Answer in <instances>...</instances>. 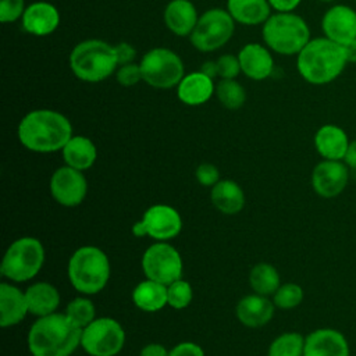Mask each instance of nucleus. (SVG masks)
Wrapping results in <instances>:
<instances>
[{"label": "nucleus", "instance_id": "42", "mask_svg": "<svg viewBox=\"0 0 356 356\" xmlns=\"http://www.w3.org/2000/svg\"><path fill=\"white\" fill-rule=\"evenodd\" d=\"M168 352L161 343H147L142 348L139 356H168Z\"/></svg>", "mask_w": 356, "mask_h": 356}, {"label": "nucleus", "instance_id": "8", "mask_svg": "<svg viewBox=\"0 0 356 356\" xmlns=\"http://www.w3.org/2000/svg\"><path fill=\"white\" fill-rule=\"evenodd\" d=\"M139 65L142 81L154 89L175 88L185 75L181 57L167 47L150 49L143 54Z\"/></svg>", "mask_w": 356, "mask_h": 356}, {"label": "nucleus", "instance_id": "9", "mask_svg": "<svg viewBox=\"0 0 356 356\" xmlns=\"http://www.w3.org/2000/svg\"><path fill=\"white\" fill-rule=\"evenodd\" d=\"M235 21L227 10L210 8L199 15L189 35L192 46L203 53L221 49L234 35Z\"/></svg>", "mask_w": 356, "mask_h": 356}, {"label": "nucleus", "instance_id": "2", "mask_svg": "<svg viewBox=\"0 0 356 356\" xmlns=\"http://www.w3.org/2000/svg\"><path fill=\"white\" fill-rule=\"evenodd\" d=\"M82 328L65 313L38 317L28 331V349L32 356H71L81 346Z\"/></svg>", "mask_w": 356, "mask_h": 356}, {"label": "nucleus", "instance_id": "38", "mask_svg": "<svg viewBox=\"0 0 356 356\" xmlns=\"http://www.w3.org/2000/svg\"><path fill=\"white\" fill-rule=\"evenodd\" d=\"M195 175H196L197 182L203 186L213 188L220 181L218 168L214 164H210V163H203V164L197 165V168L195 171Z\"/></svg>", "mask_w": 356, "mask_h": 356}, {"label": "nucleus", "instance_id": "47", "mask_svg": "<svg viewBox=\"0 0 356 356\" xmlns=\"http://www.w3.org/2000/svg\"><path fill=\"white\" fill-rule=\"evenodd\" d=\"M355 1H356V0H355Z\"/></svg>", "mask_w": 356, "mask_h": 356}, {"label": "nucleus", "instance_id": "45", "mask_svg": "<svg viewBox=\"0 0 356 356\" xmlns=\"http://www.w3.org/2000/svg\"><path fill=\"white\" fill-rule=\"evenodd\" d=\"M342 46H343L348 63L355 64L356 63V39L349 42V43H346V44H342Z\"/></svg>", "mask_w": 356, "mask_h": 356}, {"label": "nucleus", "instance_id": "29", "mask_svg": "<svg viewBox=\"0 0 356 356\" xmlns=\"http://www.w3.org/2000/svg\"><path fill=\"white\" fill-rule=\"evenodd\" d=\"M249 282L254 293L268 296L274 295L281 285L280 274L277 268L268 263L256 264L249 274Z\"/></svg>", "mask_w": 356, "mask_h": 356}, {"label": "nucleus", "instance_id": "31", "mask_svg": "<svg viewBox=\"0 0 356 356\" xmlns=\"http://www.w3.org/2000/svg\"><path fill=\"white\" fill-rule=\"evenodd\" d=\"M305 339L299 332H284L270 343L268 356H303Z\"/></svg>", "mask_w": 356, "mask_h": 356}, {"label": "nucleus", "instance_id": "25", "mask_svg": "<svg viewBox=\"0 0 356 356\" xmlns=\"http://www.w3.org/2000/svg\"><path fill=\"white\" fill-rule=\"evenodd\" d=\"M61 154L65 165L85 171L95 164L97 159V149L89 138L83 135H72L61 149Z\"/></svg>", "mask_w": 356, "mask_h": 356}, {"label": "nucleus", "instance_id": "43", "mask_svg": "<svg viewBox=\"0 0 356 356\" xmlns=\"http://www.w3.org/2000/svg\"><path fill=\"white\" fill-rule=\"evenodd\" d=\"M349 168L352 170H356V139L350 140L349 146H348V150L345 153V157L342 160Z\"/></svg>", "mask_w": 356, "mask_h": 356}, {"label": "nucleus", "instance_id": "26", "mask_svg": "<svg viewBox=\"0 0 356 356\" xmlns=\"http://www.w3.org/2000/svg\"><path fill=\"white\" fill-rule=\"evenodd\" d=\"M29 313L43 317L56 313L60 305V293L56 286L49 282H35L25 291Z\"/></svg>", "mask_w": 356, "mask_h": 356}, {"label": "nucleus", "instance_id": "30", "mask_svg": "<svg viewBox=\"0 0 356 356\" xmlns=\"http://www.w3.org/2000/svg\"><path fill=\"white\" fill-rule=\"evenodd\" d=\"M216 96L218 102L228 110H238L246 100L243 86L235 79H221L216 85Z\"/></svg>", "mask_w": 356, "mask_h": 356}, {"label": "nucleus", "instance_id": "46", "mask_svg": "<svg viewBox=\"0 0 356 356\" xmlns=\"http://www.w3.org/2000/svg\"><path fill=\"white\" fill-rule=\"evenodd\" d=\"M317 1H321V3H332L335 0H317Z\"/></svg>", "mask_w": 356, "mask_h": 356}, {"label": "nucleus", "instance_id": "37", "mask_svg": "<svg viewBox=\"0 0 356 356\" xmlns=\"http://www.w3.org/2000/svg\"><path fill=\"white\" fill-rule=\"evenodd\" d=\"M115 79L120 85L127 86V88L136 85L139 81H142L140 65L135 64V63L118 65V68L115 71Z\"/></svg>", "mask_w": 356, "mask_h": 356}, {"label": "nucleus", "instance_id": "7", "mask_svg": "<svg viewBox=\"0 0 356 356\" xmlns=\"http://www.w3.org/2000/svg\"><path fill=\"white\" fill-rule=\"evenodd\" d=\"M44 248L33 236L15 239L4 253L1 261V275L13 282H25L32 280L43 267Z\"/></svg>", "mask_w": 356, "mask_h": 356}, {"label": "nucleus", "instance_id": "21", "mask_svg": "<svg viewBox=\"0 0 356 356\" xmlns=\"http://www.w3.org/2000/svg\"><path fill=\"white\" fill-rule=\"evenodd\" d=\"M216 93L214 82L202 71L184 75L177 86L178 99L186 106H200L207 103Z\"/></svg>", "mask_w": 356, "mask_h": 356}, {"label": "nucleus", "instance_id": "15", "mask_svg": "<svg viewBox=\"0 0 356 356\" xmlns=\"http://www.w3.org/2000/svg\"><path fill=\"white\" fill-rule=\"evenodd\" d=\"M321 29L325 38L346 44L356 39V11L346 4L330 7L321 18Z\"/></svg>", "mask_w": 356, "mask_h": 356}, {"label": "nucleus", "instance_id": "32", "mask_svg": "<svg viewBox=\"0 0 356 356\" xmlns=\"http://www.w3.org/2000/svg\"><path fill=\"white\" fill-rule=\"evenodd\" d=\"M65 314L70 320L79 328H85L96 318V310L93 302L89 298H75L72 299L65 309Z\"/></svg>", "mask_w": 356, "mask_h": 356}, {"label": "nucleus", "instance_id": "44", "mask_svg": "<svg viewBox=\"0 0 356 356\" xmlns=\"http://www.w3.org/2000/svg\"><path fill=\"white\" fill-rule=\"evenodd\" d=\"M199 71H202L204 75L210 76L211 79H214L216 76H218L217 63H216V61H211V60H209V61H204V63L202 64V67H200V70H199Z\"/></svg>", "mask_w": 356, "mask_h": 356}, {"label": "nucleus", "instance_id": "16", "mask_svg": "<svg viewBox=\"0 0 356 356\" xmlns=\"http://www.w3.org/2000/svg\"><path fill=\"white\" fill-rule=\"evenodd\" d=\"M303 356H350V348L341 331L317 328L306 337Z\"/></svg>", "mask_w": 356, "mask_h": 356}, {"label": "nucleus", "instance_id": "28", "mask_svg": "<svg viewBox=\"0 0 356 356\" xmlns=\"http://www.w3.org/2000/svg\"><path fill=\"white\" fill-rule=\"evenodd\" d=\"M132 300L143 312H159L167 305V285L146 278L132 291Z\"/></svg>", "mask_w": 356, "mask_h": 356}, {"label": "nucleus", "instance_id": "1", "mask_svg": "<svg viewBox=\"0 0 356 356\" xmlns=\"http://www.w3.org/2000/svg\"><path fill=\"white\" fill-rule=\"evenodd\" d=\"M24 147L35 153L61 150L72 136L70 120L60 111L50 108L32 110L22 117L17 129Z\"/></svg>", "mask_w": 356, "mask_h": 356}, {"label": "nucleus", "instance_id": "13", "mask_svg": "<svg viewBox=\"0 0 356 356\" xmlns=\"http://www.w3.org/2000/svg\"><path fill=\"white\" fill-rule=\"evenodd\" d=\"M50 193L61 206L75 207L86 197L88 181L82 171L64 165L51 174Z\"/></svg>", "mask_w": 356, "mask_h": 356}, {"label": "nucleus", "instance_id": "12", "mask_svg": "<svg viewBox=\"0 0 356 356\" xmlns=\"http://www.w3.org/2000/svg\"><path fill=\"white\" fill-rule=\"evenodd\" d=\"M182 229L179 213L167 204H153L145 213L140 221L132 225V234L138 238L150 236L157 242H167L175 238Z\"/></svg>", "mask_w": 356, "mask_h": 356}, {"label": "nucleus", "instance_id": "19", "mask_svg": "<svg viewBox=\"0 0 356 356\" xmlns=\"http://www.w3.org/2000/svg\"><path fill=\"white\" fill-rule=\"evenodd\" d=\"M350 140L335 124H324L314 134V147L323 160H343Z\"/></svg>", "mask_w": 356, "mask_h": 356}, {"label": "nucleus", "instance_id": "33", "mask_svg": "<svg viewBox=\"0 0 356 356\" xmlns=\"http://www.w3.org/2000/svg\"><path fill=\"white\" fill-rule=\"evenodd\" d=\"M303 296L305 293L300 285L295 282H286L278 286V289L273 295V302L278 309L291 310L298 307L302 303Z\"/></svg>", "mask_w": 356, "mask_h": 356}, {"label": "nucleus", "instance_id": "4", "mask_svg": "<svg viewBox=\"0 0 356 356\" xmlns=\"http://www.w3.org/2000/svg\"><path fill=\"white\" fill-rule=\"evenodd\" d=\"M70 68L83 82L97 83L107 79L118 68L114 46L100 39H86L70 53Z\"/></svg>", "mask_w": 356, "mask_h": 356}, {"label": "nucleus", "instance_id": "24", "mask_svg": "<svg viewBox=\"0 0 356 356\" xmlns=\"http://www.w3.org/2000/svg\"><path fill=\"white\" fill-rule=\"evenodd\" d=\"M227 11L235 22L253 26L268 19L271 6L268 0H227Z\"/></svg>", "mask_w": 356, "mask_h": 356}, {"label": "nucleus", "instance_id": "17", "mask_svg": "<svg viewBox=\"0 0 356 356\" xmlns=\"http://www.w3.org/2000/svg\"><path fill=\"white\" fill-rule=\"evenodd\" d=\"M21 24L24 31L33 36H47L58 28L60 13L49 1H35L25 8Z\"/></svg>", "mask_w": 356, "mask_h": 356}, {"label": "nucleus", "instance_id": "36", "mask_svg": "<svg viewBox=\"0 0 356 356\" xmlns=\"http://www.w3.org/2000/svg\"><path fill=\"white\" fill-rule=\"evenodd\" d=\"M218 76L221 79H235L241 72V64L238 56L234 54H222L217 60Z\"/></svg>", "mask_w": 356, "mask_h": 356}, {"label": "nucleus", "instance_id": "41", "mask_svg": "<svg viewBox=\"0 0 356 356\" xmlns=\"http://www.w3.org/2000/svg\"><path fill=\"white\" fill-rule=\"evenodd\" d=\"M302 0H268L271 8L277 13H291L293 11Z\"/></svg>", "mask_w": 356, "mask_h": 356}, {"label": "nucleus", "instance_id": "5", "mask_svg": "<svg viewBox=\"0 0 356 356\" xmlns=\"http://www.w3.org/2000/svg\"><path fill=\"white\" fill-rule=\"evenodd\" d=\"M67 271L71 285L78 292L93 295L107 285L111 267L107 254L100 248L86 245L72 253Z\"/></svg>", "mask_w": 356, "mask_h": 356}, {"label": "nucleus", "instance_id": "14", "mask_svg": "<svg viewBox=\"0 0 356 356\" xmlns=\"http://www.w3.org/2000/svg\"><path fill=\"white\" fill-rule=\"evenodd\" d=\"M349 182V167L342 160H323L312 171L313 191L324 199L339 196Z\"/></svg>", "mask_w": 356, "mask_h": 356}, {"label": "nucleus", "instance_id": "18", "mask_svg": "<svg viewBox=\"0 0 356 356\" xmlns=\"http://www.w3.org/2000/svg\"><path fill=\"white\" fill-rule=\"evenodd\" d=\"M241 72L253 81L267 79L274 70L270 49L260 43H248L238 53Z\"/></svg>", "mask_w": 356, "mask_h": 356}, {"label": "nucleus", "instance_id": "11", "mask_svg": "<svg viewBox=\"0 0 356 356\" xmlns=\"http://www.w3.org/2000/svg\"><path fill=\"white\" fill-rule=\"evenodd\" d=\"M142 270L146 278L170 285L171 282L182 278V257L168 242L156 241L142 256Z\"/></svg>", "mask_w": 356, "mask_h": 356}, {"label": "nucleus", "instance_id": "34", "mask_svg": "<svg viewBox=\"0 0 356 356\" xmlns=\"http://www.w3.org/2000/svg\"><path fill=\"white\" fill-rule=\"evenodd\" d=\"M193 298L192 286L188 281L179 278L167 285V305L172 309L181 310L189 306Z\"/></svg>", "mask_w": 356, "mask_h": 356}, {"label": "nucleus", "instance_id": "40", "mask_svg": "<svg viewBox=\"0 0 356 356\" xmlns=\"http://www.w3.org/2000/svg\"><path fill=\"white\" fill-rule=\"evenodd\" d=\"M115 49V54H117V60H118V65L122 64H128V63H134V58L136 56V50L134 49V46L128 42H120L114 46Z\"/></svg>", "mask_w": 356, "mask_h": 356}, {"label": "nucleus", "instance_id": "6", "mask_svg": "<svg viewBox=\"0 0 356 356\" xmlns=\"http://www.w3.org/2000/svg\"><path fill=\"white\" fill-rule=\"evenodd\" d=\"M261 38L264 44L282 56L299 54L310 40L307 22L295 13H275L263 24Z\"/></svg>", "mask_w": 356, "mask_h": 356}, {"label": "nucleus", "instance_id": "10", "mask_svg": "<svg viewBox=\"0 0 356 356\" xmlns=\"http://www.w3.org/2000/svg\"><path fill=\"white\" fill-rule=\"evenodd\" d=\"M125 343L122 325L111 317L95 318L82 328L81 346L90 356H115Z\"/></svg>", "mask_w": 356, "mask_h": 356}, {"label": "nucleus", "instance_id": "3", "mask_svg": "<svg viewBox=\"0 0 356 356\" xmlns=\"http://www.w3.org/2000/svg\"><path fill=\"white\" fill-rule=\"evenodd\" d=\"M348 64L342 44L328 38H314L296 54L299 75L312 85H327L335 81Z\"/></svg>", "mask_w": 356, "mask_h": 356}, {"label": "nucleus", "instance_id": "35", "mask_svg": "<svg viewBox=\"0 0 356 356\" xmlns=\"http://www.w3.org/2000/svg\"><path fill=\"white\" fill-rule=\"evenodd\" d=\"M25 0H0V21L3 24L15 22L25 13Z\"/></svg>", "mask_w": 356, "mask_h": 356}, {"label": "nucleus", "instance_id": "20", "mask_svg": "<svg viewBox=\"0 0 356 356\" xmlns=\"http://www.w3.org/2000/svg\"><path fill=\"white\" fill-rule=\"evenodd\" d=\"M29 313L25 292L8 282L0 284V324L3 328L17 325Z\"/></svg>", "mask_w": 356, "mask_h": 356}, {"label": "nucleus", "instance_id": "39", "mask_svg": "<svg viewBox=\"0 0 356 356\" xmlns=\"http://www.w3.org/2000/svg\"><path fill=\"white\" fill-rule=\"evenodd\" d=\"M168 356H204V352L197 343L186 341L175 345L168 352Z\"/></svg>", "mask_w": 356, "mask_h": 356}, {"label": "nucleus", "instance_id": "27", "mask_svg": "<svg viewBox=\"0 0 356 356\" xmlns=\"http://www.w3.org/2000/svg\"><path fill=\"white\" fill-rule=\"evenodd\" d=\"M211 203L224 214H236L245 206V193L232 179H220L210 195Z\"/></svg>", "mask_w": 356, "mask_h": 356}, {"label": "nucleus", "instance_id": "22", "mask_svg": "<svg viewBox=\"0 0 356 356\" xmlns=\"http://www.w3.org/2000/svg\"><path fill=\"white\" fill-rule=\"evenodd\" d=\"M274 307V302L267 296L259 293L248 295L238 302L236 317L243 325L249 328L263 327L273 318Z\"/></svg>", "mask_w": 356, "mask_h": 356}, {"label": "nucleus", "instance_id": "23", "mask_svg": "<svg viewBox=\"0 0 356 356\" xmlns=\"http://www.w3.org/2000/svg\"><path fill=\"white\" fill-rule=\"evenodd\" d=\"M164 24L177 36H189L199 19L191 0H171L164 8Z\"/></svg>", "mask_w": 356, "mask_h": 356}]
</instances>
